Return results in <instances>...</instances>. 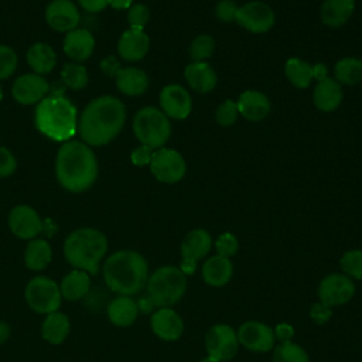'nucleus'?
Segmentation results:
<instances>
[{
  "mask_svg": "<svg viewBox=\"0 0 362 362\" xmlns=\"http://www.w3.org/2000/svg\"><path fill=\"white\" fill-rule=\"evenodd\" d=\"M239 115L249 122H262L270 113L269 98L256 89H247L242 92L236 100Z\"/></svg>",
  "mask_w": 362,
  "mask_h": 362,
  "instance_id": "20",
  "label": "nucleus"
},
{
  "mask_svg": "<svg viewBox=\"0 0 362 362\" xmlns=\"http://www.w3.org/2000/svg\"><path fill=\"white\" fill-rule=\"evenodd\" d=\"M132 129L140 144L153 150L164 147L171 136L170 119L156 106H144L139 109L133 117Z\"/></svg>",
  "mask_w": 362,
  "mask_h": 362,
  "instance_id": "7",
  "label": "nucleus"
},
{
  "mask_svg": "<svg viewBox=\"0 0 362 362\" xmlns=\"http://www.w3.org/2000/svg\"><path fill=\"white\" fill-rule=\"evenodd\" d=\"M239 6L233 0H221L215 6V16L219 21L230 23L235 21Z\"/></svg>",
  "mask_w": 362,
  "mask_h": 362,
  "instance_id": "43",
  "label": "nucleus"
},
{
  "mask_svg": "<svg viewBox=\"0 0 362 362\" xmlns=\"http://www.w3.org/2000/svg\"><path fill=\"white\" fill-rule=\"evenodd\" d=\"M148 167L154 178L164 184H175L187 174V163L182 154L170 147L154 150Z\"/></svg>",
  "mask_w": 362,
  "mask_h": 362,
  "instance_id": "10",
  "label": "nucleus"
},
{
  "mask_svg": "<svg viewBox=\"0 0 362 362\" xmlns=\"http://www.w3.org/2000/svg\"><path fill=\"white\" fill-rule=\"evenodd\" d=\"M272 361L273 362H310V356L301 345L293 341H288V342H279V345L273 348Z\"/></svg>",
  "mask_w": 362,
  "mask_h": 362,
  "instance_id": "36",
  "label": "nucleus"
},
{
  "mask_svg": "<svg viewBox=\"0 0 362 362\" xmlns=\"http://www.w3.org/2000/svg\"><path fill=\"white\" fill-rule=\"evenodd\" d=\"M239 116V110H238V105L236 100L232 99H226L223 100L215 110V120L219 126L228 127L232 126Z\"/></svg>",
  "mask_w": 362,
  "mask_h": 362,
  "instance_id": "40",
  "label": "nucleus"
},
{
  "mask_svg": "<svg viewBox=\"0 0 362 362\" xmlns=\"http://www.w3.org/2000/svg\"><path fill=\"white\" fill-rule=\"evenodd\" d=\"M344 90L342 85L334 78H327L321 82H317L313 90V103L320 112H334L342 103Z\"/></svg>",
  "mask_w": 362,
  "mask_h": 362,
  "instance_id": "24",
  "label": "nucleus"
},
{
  "mask_svg": "<svg viewBox=\"0 0 362 362\" xmlns=\"http://www.w3.org/2000/svg\"><path fill=\"white\" fill-rule=\"evenodd\" d=\"M331 315H332V308L320 301L314 303L310 308V318L318 325L328 322L331 320Z\"/></svg>",
  "mask_w": 362,
  "mask_h": 362,
  "instance_id": "46",
  "label": "nucleus"
},
{
  "mask_svg": "<svg viewBox=\"0 0 362 362\" xmlns=\"http://www.w3.org/2000/svg\"><path fill=\"white\" fill-rule=\"evenodd\" d=\"M45 21L54 31L66 34L78 28L81 14L74 1L52 0L45 8Z\"/></svg>",
  "mask_w": 362,
  "mask_h": 362,
  "instance_id": "18",
  "label": "nucleus"
},
{
  "mask_svg": "<svg viewBox=\"0 0 362 362\" xmlns=\"http://www.w3.org/2000/svg\"><path fill=\"white\" fill-rule=\"evenodd\" d=\"M11 334V327L6 321H0V345H3Z\"/></svg>",
  "mask_w": 362,
  "mask_h": 362,
  "instance_id": "54",
  "label": "nucleus"
},
{
  "mask_svg": "<svg viewBox=\"0 0 362 362\" xmlns=\"http://www.w3.org/2000/svg\"><path fill=\"white\" fill-rule=\"evenodd\" d=\"M62 48L71 61L82 62L93 54L95 38L86 28H75L65 34Z\"/></svg>",
  "mask_w": 362,
  "mask_h": 362,
  "instance_id": "21",
  "label": "nucleus"
},
{
  "mask_svg": "<svg viewBox=\"0 0 362 362\" xmlns=\"http://www.w3.org/2000/svg\"><path fill=\"white\" fill-rule=\"evenodd\" d=\"M178 267L185 276H192L197 270V262L191 260V259H182L181 263L178 264Z\"/></svg>",
  "mask_w": 362,
  "mask_h": 362,
  "instance_id": "52",
  "label": "nucleus"
},
{
  "mask_svg": "<svg viewBox=\"0 0 362 362\" xmlns=\"http://www.w3.org/2000/svg\"><path fill=\"white\" fill-rule=\"evenodd\" d=\"M160 109L168 119L184 120L192 110V99L187 88L180 83L165 85L158 96Z\"/></svg>",
  "mask_w": 362,
  "mask_h": 362,
  "instance_id": "15",
  "label": "nucleus"
},
{
  "mask_svg": "<svg viewBox=\"0 0 362 362\" xmlns=\"http://www.w3.org/2000/svg\"><path fill=\"white\" fill-rule=\"evenodd\" d=\"M137 307H139V311L144 313V314H148V313H153V310L156 308L153 301L150 300V297L146 294V296H141L137 301Z\"/></svg>",
  "mask_w": 362,
  "mask_h": 362,
  "instance_id": "51",
  "label": "nucleus"
},
{
  "mask_svg": "<svg viewBox=\"0 0 362 362\" xmlns=\"http://www.w3.org/2000/svg\"><path fill=\"white\" fill-rule=\"evenodd\" d=\"M356 286L352 279L344 273H329L324 276L318 284L317 296L318 301L334 308L344 305L355 296Z\"/></svg>",
  "mask_w": 362,
  "mask_h": 362,
  "instance_id": "11",
  "label": "nucleus"
},
{
  "mask_svg": "<svg viewBox=\"0 0 362 362\" xmlns=\"http://www.w3.org/2000/svg\"><path fill=\"white\" fill-rule=\"evenodd\" d=\"M341 272L352 280H362V249H351L339 259Z\"/></svg>",
  "mask_w": 362,
  "mask_h": 362,
  "instance_id": "37",
  "label": "nucleus"
},
{
  "mask_svg": "<svg viewBox=\"0 0 362 362\" xmlns=\"http://www.w3.org/2000/svg\"><path fill=\"white\" fill-rule=\"evenodd\" d=\"M154 150L140 144L139 147H136L132 153H130V161L136 165V167H144V165H150V161L153 158Z\"/></svg>",
  "mask_w": 362,
  "mask_h": 362,
  "instance_id": "45",
  "label": "nucleus"
},
{
  "mask_svg": "<svg viewBox=\"0 0 362 362\" xmlns=\"http://www.w3.org/2000/svg\"><path fill=\"white\" fill-rule=\"evenodd\" d=\"M139 307L132 296H117L106 307L109 321L115 327L126 328L136 322L139 317Z\"/></svg>",
  "mask_w": 362,
  "mask_h": 362,
  "instance_id": "26",
  "label": "nucleus"
},
{
  "mask_svg": "<svg viewBox=\"0 0 362 362\" xmlns=\"http://www.w3.org/2000/svg\"><path fill=\"white\" fill-rule=\"evenodd\" d=\"M25 59L33 72L42 76L52 72L57 65V54L54 48L49 44L41 41L34 42L27 49Z\"/></svg>",
  "mask_w": 362,
  "mask_h": 362,
  "instance_id": "28",
  "label": "nucleus"
},
{
  "mask_svg": "<svg viewBox=\"0 0 362 362\" xmlns=\"http://www.w3.org/2000/svg\"><path fill=\"white\" fill-rule=\"evenodd\" d=\"M51 90L49 83L42 75L28 72L14 79L11 96L20 105H38Z\"/></svg>",
  "mask_w": 362,
  "mask_h": 362,
  "instance_id": "16",
  "label": "nucleus"
},
{
  "mask_svg": "<svg viewBox=\"0 0 362 362\" xmlns=\"http://www.w3.org/2000/svg\"><path fill=\"white\" fill-rule=\"evenodd\" d=\"M184 78L189 88L198 93H208L218 83L215 69L205 61H192L188 64L184 69Z\"/></svg>",
  "mask_w": 362,
  "mask_h": 362,
  "instance_id": "23",
  "label": "nucleus"
},
{
  "mask_svg": "<svg viewBox=\"0 0 362 362\" xmlns=\"http://www.w3.org/2000/svg\"><path fill=\"white\" fill-rule=\"evenodd\" d=\"M355 10V0H324L320 17L324 25L338 28L344 25Z\"/></svg>",
  "mask_w": 362,
  "mask_h": 362,
  "instance_id": "29",
  "label": "nucleus"
},
{
  "mask_svg": "<svg viewBox=\"0 0 362 362\" xmlns=\"http://www.w3.org/2000/svg\"><path fill=\"white\" fill-rule=\"evenodd\" d=\"M311 69H313V79H315L317 82H321L328 78V68L325 64L317 62L311 66Z\"/></svg>",
  "mask_w": 362,
  "mask_h": 362,
  "instance_id": "50",
  "label": "nucleus"
},
{
  "mask_svg": "<svg viewBox=\"0 0 362 362\" xmlns=\"http://www.w3.org/2000/svg\"><path fill=\"white\" fill-rule=\"evenodd\" d=\"M37 130L54 141H68L78 132V110L62 90L51 88L34 113Z\"/></svg>",
  "mask_w": 362,
  "mask_h": 362,
  "instance_id": "4",
  "label": "nucleus"
},
{
  "mask_svg": "<svg viewBox=\"0 0 362 362\" xmlns=\"http://www.w3.org/2000/svg\"><path fill=\"white\" fill-rule=\"evenodd\" d=\"M150 49V38L144 30L129 28L122 33L117 41V52L124 61H140Z\"/></svg>",
  "mask_w": 362,
  "mask_h": 362,
  "instance_id": "19",
  "label": "nucleus"
},
{
  "mask_svg": "<svg viewBox=\"0 0 362 362\" xmlns=\"http://www.w3.org/2000/svg\"><path fill=\"white\" fill-rule=\"evenodd\" d=\"M146 288L156 308L173 307L187 293V276L178 266L165 264L148 276Z\"/></svg>",
  "mask_w": 362,
  "mask_h": 362,
  "instance_id": "6",
  "label": "nucleus"
},
{
  "mask_svg": "<svg viewBox=\"0 0 362 362\" xmlns=\"http://www.w3.org/2000/svg\"><path fill=\"white\" fill-rule=\"evenodd\" d=\"M150 328L158 339L174 342L184 334V320L173 307L156 308L150 317Z\"/></svg>",
  "mask_w": 362,
  "mask_h": 362,
  "instance_id": "17",
  "label": "nucleus"
},
{
  "mask_svg": "<svg viewBox=\"0 0 362 362\" xmlns=\"http://www.w3.org/2000/svg\"><path fill=\"white\" fill-rule=\"evenodd\" d=\"M62 250L65 260L74 269L93 276L107 252V238L96 228H79L66 236Z\"/></svg>",
  "mask_w": 362,
  "mask_h": 362,
  "instance_id": "5",
  "label": "nucleus"
},
{
  "mask_svg": "<svg viewBox=\"0 0 362 362\" xmlns=\"http://www.w3.org/2000/svg\"><path fill=\"white\" fill-rule=\"evenodd\" d=\"M17 168V160L11 150L0 146V178H7L14 174Z\"/></svg>",
  "mask_w": 362,
  "mask_h": 362,
  "instance_id": "44",
  "label": "nucleus"
},
{
  "mask_svg": "<svg viewBox=\"0 0 362 362\" xmlns=\"http://www.w3.org/2000/svg\"><path fill=\"white\" fill-rule=\"evenodd\" d=\"M127 119L124 103L112 95L92 99L78 119L81 140L90 147L109 144L123 130Z\"/></svg>",
  "mask_w": 362,
  "mask_h": 362,
  "instance_id": "1",
  "label": "nucleus"
},
{
  "mask_svg": "<svg viewBox=\"0 0 362 362\" xmlns=\"http://www.w3.org/2000/svg\"><path fill=\"white\" fill-rule=\"evenodd\" d=\"M198 362H218V361H216V359H214V358H211V356H208V355H206V356H205V358H202V359H201V361H198Z\"/></svg>",
  "mask_w": 362,
  "mask_h": 362,
  "instance_id": "55",
  "label": "nucleus"
},
{
  "mask_svg": "<svg viewBox=\"0 0 362 362\" xmlns=\"http://www.w3.org/2000/svg\"><path fill=\"white\" fill-rule=\"evenodd\" d=\"M335 81L341 85H356L362 81V59L356 57H344L334 66Z\"/></svg>",
  "mask_w": 362,
  "mask_h": 362,
  "instance_id": "33",
  "label": "nucleus"
},
{
  "mask_svg": "<svg viewBox=\"0 0 362 362\" xmlns=\"http://www.w3.org/2000/svg\"><path fill=\"white\" fill-rule=\"evenodd\" d=\"M284 74L290 83L297 89H305L313 81V69L308 62L301 58H288L284 64Z\"/></svg>",
  "mask_w": 362,
  "mask_h": 362,
  "instance_id": "34",
  "label": "nucleus"
},
{
  "mask_svg": "<svg viewBox=\"0 0 362 362\" xmlns=\"http://www.w3.org/2000/svg\"><path fill=\"white\" fill-rule=\"evenodd\" d=\"M78 4L89 11V13H99L109 6V0H76Z\"/></svg>",
  "mask_w": 362,
  "mask_h": 362,
  "instance_id": "49",
  "label": "nucleus"
},
{
  "mask_svg": "<svg viewBox=\"0 0 362 362\" xmlns=\"http://www.w3.org/2000/svg\"><path fill=\"white\" fill-rule=\"evenodd\" d=\"M201 276L208 286L223 287L233 276V263L229 257H223L221 255L209 256L202 263Z\"/></svg>",
  "mask_w": 362,
  "mask_h": 362,
  "instance_id": "22",
  "label": "nucleus"
},
{
  "mask_svg": "<svg viewBox=\"0 0 362 362\" xmlns=\"http://www.w3.org/2000/svg\"><path fill=\"white\" fill-rule=\"evenodd\" d=\"M214 245H215L216 255H221V256L229 257V259L232 256H235L239 249L238 238L230 232H223L222 235H219Z\"/></svg>",
  "mask_w": 362,
  "mask_h": 362,
  "instance_id": "42",
  "label": "nucleus"
},
{
  "mask_svg": "<svg viewBox=\"0 0 362 362\" xmlns=\"http://www.w3.org/2000/svg\"><path fill=\"white\" fill-rule=\"evenodd\" d=\"M90 277L86 272L74 269L65 274L59 283V291L62 298L68 301H78L89 294Z\"/></svg>",
  "mask_w": 362,
  "mask_h": 362,
  "instance_id": "31",
  "label": "nucleus"
},
{
  "mask_svg": "<svg viewBox=\"0 0 362 362\" xmlns=\"http://www.w3.org/2000/svg\"><path fill=\"white\" fill-rule=\"evenodd\" d=\"M89 82L86 68L79 62H65L61 68V83L72 90L83 89Z\"/></svg>",
  "mask_w": 362,
  "mask_h": 362,
  "instance_id": "35",
  "label": "nucleus"
},
{
  "mask_svg": "<svg viewBox=\"0 0 362 362\" xmlns=\"http://www.w3.org/2000/svg\"><path fill=\"white\" fill-rule=\"evenodd\" d=\"M148 21H150V10L146 4L136 3V4H132V7L127 10V23L130 28L143 30Z\"/></svg>",
  "mask_w": 362,
  "mask_h": 362,
  "instance_id": "41",
  "label": "nucleus"
},
{
  "mask_svg": "<svg viewBox=\"0 0 362 362\" xmlns=\"http://www.w3.org/2000/svg\"><path fill=\"white\" fill-rule=\"evenodd\" d=\"M204 344L206 355L218 362H228L233 359L240 346L236 329L225 322L214 324L206 331Z\"/></svg>",
  "mask_w": 362,
  "mask_h": 362,
  "instance_id": "9",
  "label": "nucleus"
},
{
  "mask_svg": "<svg viewBox=\"0 0 362 362\" xmlns=\"http://www.w3.org/2000/svg\"><path fill=\"white\" fill-rule=\"evenodd\" d=\"M212 236L206 229L197 228L189 230L180 246V253L182 259H191V260H201L205 259L212 247Z\"/></svg>",
  "mask_w": 362,
  "mask_h": 362,
  "instance_id": "25",
  "label": "nucleus"
},
{
  "mask_svg": "<svg viewBox=\"0 0 362 362\" xmlns=\"http://www.w3.org/2000/svg\"><path fill=\"white\" fill-rule=\"evenodd\" d=\"M52 260L51 245L41 238H34L28 240L24 250V264L33 272L44 270Z\"/></svg>",
  "mask_w": 362,
  "mask_h": 362,
  "instance_id": "32",
  "label": "nucleus"
},
{
  "mask_svg": "<svg viewBox=\"0 0 362 362\" xmlns=\"http://www.w3.org/2000/svg\"><path fill=\"white\" fill-rule=\"evenodd\" d=\"M273 332H274L276 341H279V342H288L294 337V327L291 324H288V322H279L273 328Z\"/></svg>",
  "mask_w": 362,
  "mask_h": 362,
  "instance_id": "47",
  "label": "nucleus"
},
{
  "mask_svg": "<svg viewBox=\"0 0 362 362\" xmlns=\"http://www.w3.org/2000/svg\"><path fill=\"white\" fill-rule=\"evenodd\" d=\"M105 284L119 296L140 293L148 280V263L146 257L132 249L113 252L102 267Z\"/></svg>",
  "mask_w": 362,
  "mask_h": 362,
  "instance_id": "3",
  "label": "nucleus"
},
{
  "mask_svg": "<svg viewBox=\"0 0 362 362\" xmlns=\"http://www.w3.org/2000/svg\"><path fill=\"white\" fill-rule=\"evenodd\" d=\"M235 21L249 33L263 34L273 28L276 23V14L267 3L253 0L238 8Z\"/></svg>",
  "mask_w": 362,
  "mask_h": 362,
  "instance_id": "12",
  "label": "nucleus"
},
{
  "mask_svg": "<svg viewBox=\"0 0 362 362\" xmlns=\"http://www.w3.org/2000/svg\"><path fill=\"white\" fill-rule=\"evenodd\" d=\"M24 297L33 311L44 315L58 311L62 301L59 284L47 276L33 277L25 286Z\"/></svg>",
  "mask_w": 362,
  "mask_h": 362,
  "instance_id": "8",
  "label": "nucleus"
},
{
  "mask_svg": "<svg viewBox=\"0 0 362 362\" xmlns=\"http://www.w3.org/2000/svg\"><path fill=\"white\" fill-rule=\"evenodd\" d=\"M100 69H102L107 76L115 78V76L117 75V72L122 69V66H120V62H119V59H117L116 57L109 55V57H106V58H103V59L100 61Z\"/></svg>",
  "mask_w": 362,
  "mask_h": 362,
  "instance_id": "48",
  "label": "nucleus"
},
{
  "mask_svg": "<svg viewBox=\"0 0 362 362\" xmlns=\"http://www.w3.org/2000/svg\"><path fill=\"white\" fill-rule=\"evenodd\" d=\"M1 99H3V89H1V85H0V102H1Z\"/></svg>",
  "mask_w": 362,
  "mask_h": 362,
  "instance_id": "56",
  "label": "nucleus"
},
{
  "mask_svg": "<svg viewBox=\"0 0 362 362\" xmlns=\"http://www.w3.org/2000/svg\"><path fill=\"white\" fill-rule=\"evenodd\" d=\"M99 173L98 158L90 146L79 140L61 144L55 157V177L59 185L69 192L89 189Z\"/></svg>",
  "mask_w": 362,
  "mask_h": 362,
  "instance_id": "2",
  "label": "nucleus"
},
{
  "mask_svg": "<svg viewBox=\"0 0 362 362\" xmlns=\"http://www.w3.org/2000/svg\"><path fill=\"white\" fill-rule=\"evenodd\" d=\"M18 58L16 51L4 44H0V81L8 79L17 69Z\"/></svg>",
  "mask_w": 362,
  "mask_h": 362,
  "instance_id": "39",
  "label": "nucleus"
},
{
  "mask_svg": "<svg viewBox=\"0 0 362 362\" xmlns=\"http://www.w3.org/2000/svg\"><path fill=\"white\" fill-rule=\"evenodd\" d=\"M133 4V0H109V6L115 10H129Z\"/></svg>",
  "mask_w": 362,
  "mask_h": 362,
  "instance_id": "53",
  "label": "nucleus"
},
{
  "mask_svg": "<svg viewBox=\"0 0 362 362\" xmlns=\"http://www.w3.org/2000/svg\"><path fill=\"white\" fill-rule=\"evenodd\" d=\"M239 345L245 349L256 354H264L273 351L276 346V338L273 328L262 321L249 320L239 325L236 329Z\"/></svg>",
  "mask_w": 362,
  "mask_h": 362,
  "instance_id": "13",
  "label": "nucleus"
},
{
  "mask_svg": "<svg viewBox=\"0 0 362 362\" xmlns=\"http://www.w3.org/2000/svg\"><path fill=\"white\" fill-rule=\"evenodd\" d=\"M214 49H215L214 37L208 34H199L191 41L188 54L192 61H205L214 54Z\"/></svg>",
  "mask_w": 362,
  "mask_h": 362,
  "instance_id": "38",
  "label": "nucleus"
},
{
  "mask_svg": "<svg viewBox=\"0 0 362 362\" xmlns=\"http://www.w3.org/2000/svg\"><path fill=\"white\" fill-rule=\"evenodd\" d=\"M7 225L16 238L24 240H31L44 230V221L38 212L24 204L11 208L7 216Z\"/></svg>",
  "mask_w": 362,
  "mask_h": 362,
  "instance_id": "14",
  "label": "nucleus"
},
{
  "mask_svg": "<svg viewBox=\"0 0 362 362\" xmlns=\"http://www.w3.org/2000/svg\"><path fill=\"white\" fill-rule=\"evenodd\" d=\"M69 331V318L61 311L47 314L41 324V337L45 342L51 345H61L68 338Z\"/></svg>",
  "mask_w": 362,
  "mask_h": 362,
  "instance_id": "30",
  "label": "nucleus"
},
{
  "mask_svg": "<svg viewBox=\"0 0 362 362\" xmlns=\"http://www.w3.org/2000/svg\"><path fill=\"white\" fill-rule=\"evenodd\" d=\"M115 82L119 92L126 96H140L150 85L148 75L137 66L122 68L115 76Z\"/></svg>",
  "mask_w": 362,
  "mask_h": 362,
  "instance_id": "27",
  "label": "nucleus"
}]
</instances>
